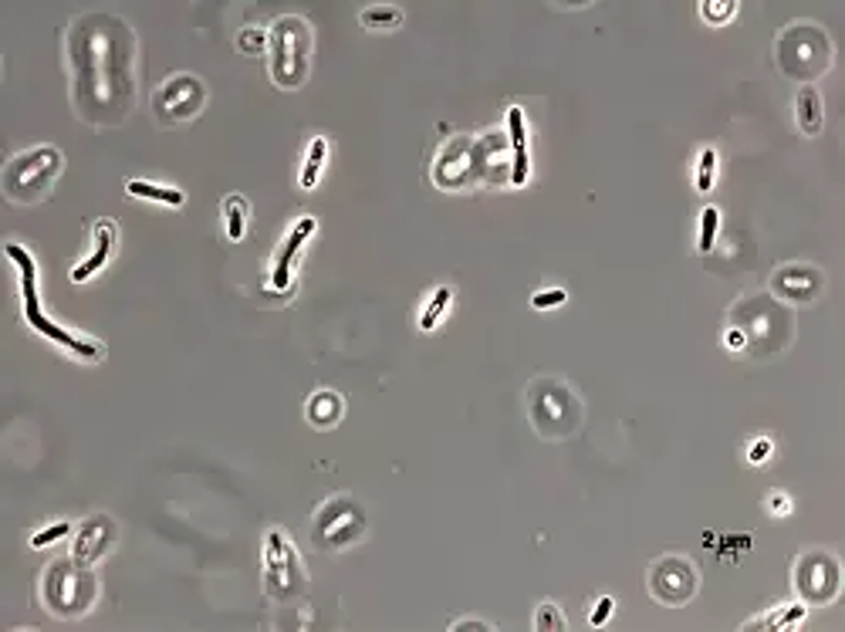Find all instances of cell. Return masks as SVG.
Instances as JSON below:
<instances>
[{"instance_id": "8992f818", "label": "cell", "mask_w": 845, "mask_h": 632, "mask_svg": "<svg viewBox=\"0 0 845 632\" xmlns=\"http://www.w3.org/2000/svg\"><path fill=\"white\" fill-rule=\"evenodd\" d=\"M95 595H99V578L92 575L88 565H78L75 558L55 562L48 572H44L41 599L51 612H58V616H65V619L85 616V612L95 605Z\"/></svg>"}, {"instance_id": "9a60e30c", "label": "cell", "mask_w": 845, "mask_h": 632, "mask_svg": "<svg viewBox=\"0 0 845 632\" xmlns=\"http://www.w3.org/2000/svg\"><path fill=\"white\" fill-rule=\"evenodd\" d=\"M115 534H119V528H115L112 518H105V514H92V518H88L82 528H78V534H75L71 558H75L78 565L92 568L95 562H99V558H105L112 551Z\"/></svg>"}, {"instance_id": "d6986e66", "label": "cell", "mask_w": 845, "mask_h": 632, "mask_svg": "<svg viewBox=\"0 0 845 632\" xmlns=\"http://www.w3.org/2000/svg\"><path fill=\"white\" fill-rule=\"evenodd\" d=\"M305 416L311 426H318V430H332V426H338V420L345 416L342 393H335V389H318V393L308 399Z\"/></svg>"}, {"instance_id": "44dd1931", "label": "cell", "mask_w": 845, "mask_h": 632, "mask_svg": "<svg viewBox=\"0 0 845 632\" xmlns=\"http://www.w3.org/2000/svg\"><path fill=\"white\" fill-rule=\"evenodd\" d=\"M126 193H129V197H139V200L166 203V207H183V203H186L183 190H176V186L146 183V180H129V183H126Z\"/></svg>"}, {"instance_id": "d4e9b609", "label": "cell", "mask_w": 845, "mask_h": 632, "mask_svg": "<svg viewBox=\"0 0 845 632\" xmlns=\"http://www.w3.org/2000/svg\"><path fill=\"white\" fill-rule=\"evenodd\" d=\"M359 24L369 31H396L399 24H403V14H399L396 7H366V11L359 14Z\"/></svg>"}, {"instance_id": "6da1fadb", "label": "cell", "mask_w": 845, "mask_h": 632, "mask_svg": "<svg viewBox=\"0 0 845 632\" xmlns=\"http://www.w3.org/2000/svg\"><path fill=\"white\" fill-rule=\"evenodd\" d=\"M71 99L92 126H119L136 102V34L109 14L78 17L68 28Z\"/></svg>"}, {"instance_id": "e0dca14e", "label": "cell", "mask_w": 845, "mask_h": 632, "mask_svg": "<svg viewBox=\"0 0 845 632\" xmlns=\"http://www.w3.org/2000/svg\"><path fill=\"white\" fill-rule=\"evenodd\" d=\"M507 136H511V183L524 186L531 176V153H528V122H524L521 105L507 109Z\"/></svg>"}, {"instance_id": "e575fe53", "label": "cell", "mask_w": 845, "mask_h": 632, "mask_svg": "<svg viewBox=\"0 0 845 632\" xmlns=\"http://www.w3.org/2000/svg\"><path fill=\"white\" fill-rule=\"evenodd\" d=\"M771 450H775V447H771V440H764V436H761V440H754L751 447H747V460H751V464H768Z\"/></svg>"}, {"instance_id": "9c48e42d", "label": "cell", "mask_w": 845, "mask_h": 632, "mask_svg": "<svg viewBox=\"0 0 845 632\" xmlns=\"http://www.w3.org/2000/svg\"><path fill=\"white\" fill-rule=\"evenodd\" d=\"M308 578L305 568H301V558L295 545L284 538L281 528H271L268 538H264V589H268L271 599L288 602L305 589Z\"/></svg>"}, {"instance_id": "1f68e13d", "label": "cell", "mask_w": 845, "mask_h": 632, "mask_svg": "<svg viewBox=\"0 0 845 632\" xmlns=\"http://www.w3.org/2000/svg\"><path fill=\"white\" fill-rule=\"evenodd\" d=\"M65 534H71V524L68 521H58V524H48L44 531H38L31 538V548H48V545H55V541H61Z\"/></svg>"}, {"instance_id": "ac0fdd59", "label": "cell", "mask_w": 845, "mask_h": 632, "mask_svg": "<svg viewBox=\"0 0 845 632\" xmlns=\"http://www.w3.org/2000/svg\"><path fill=\"white\" fill-rule=\"evenodd\" d=\"M115 237H119V227H115V220H95V247H92V254H88L82 264L71 267V281L82 284L88 278H95V274H99L102 267L109 264V257L115 251Z\"/></svg>"}, {"instance_id": "ffe728a7", "label": "cell", "mask_w": 845, "mask_h": 632, "mask_svg": "<svg viewBox=\"0 0 845 632\" xmlns=\"http://www.w3.org/2000/svg\"><path fill=\"white\" fill-rule=\"evenodd\" d=\"M795 119H798V129H802L808 139H815L818 132H822L825 105H822V95H818L815 85H802V92H798V99H795Z\"/></svg>"}, {"instance_id": "52a82bcc", "label": "cell", "mask_w": 845, "mask_h": 632, "mask_svg": "<svg viewBox=\"0 0 845 632\" xmlns=\"http://www.w3.org/2000/svg\"><path fill=\"white\" fill-rule=\"evenodd\" d=\"M65 156L55 146H38L31 153L14 156L4 166V193L11 203H38L51 193Z\"/></svg>"}, {"instance_id": "4dcf8cb0", "label": "cell", "mask_w": 845, "mask_h": 632, "mask_svg": "<svg viewBox=\"0 0 845 632\" xmlns=\"http://www.w3.org/2000/svg\"><path fill=\"white\" fill-rule=\"evenodd\" d=\"M268 38L271 34L261 28H244L237 34V48L244 51V55H261V51L268 48Z\"/></svg>"}, {"instance_id": "8d00e7d4", "label": "cell", "mask_w": 845, "mask_h": 632, "mask_svg": "<svg viewBox=\"0 0 845 632\" xmlns=\"http://www.w3.org/2000/svg\"><path fill=\"white\" fill-rule=\"evenodd\" d=\"M450 629H453V632H464V629H480V632H491L494 626H491V622H477V619H460V622H453Z\"/></svg>"}, {"instance_id": "cb8c5ba5", "label": "cell", "mask_w": 845, "mask_h": 632, "mask_svg": "<svg viewBox=\"0 0 845 632\" xmlns=\"http://www.w3.org/2000/svg\"><path fill=\"white\" fill-rule=\"evenodd\" d=\"M247 200L244 197H237V193H230V197L224 200V224H227V237L234 240V244H240L244 240V230H247Z\"/></svg>"}, {"instance_id": "4fadbf2b", "label": "cell", "mask_w": 845, "mask_h": 632, "mask_svg": "<svg viewBox=\"0 0 845 632\" xmlns=\"http://www.w3.org/2000/svg\"><path fill=\"white\" fill-rule=\"evenodd\" d=\"M697 568L690 565V558L680 555H666L660 562H653L649 568V592L656 602L663 605H687L697 595Z\"/></svg>"}, {"instance_id": "5bb4252c", "label": "cell", "mask_w": 845, "mask_h": 632, "mask_svg": "<svg viewBox=\"0 0 845 632\" xmlns=\"http://www.w3.org/2000/svg\"><path fill=\"white\" fill-rule=\"evenodd\" d=\"M825 288V274L812 264H785L771 274V295L788 305H812Z\"/></svg>"}, {"instance_id": "30bf717a", "label": "cell", "mask_w": 845, "mask_h": 632, "mask_svg": "<svg viewBox=\"0 0 845 632\" xmlns=\"http://www.w3.org/2000/svg\"><path fill=\"white\" fill-rule=\"evenodd\" d=\"M761 308H764V298H744L741 305H734V328L744 335L747 345H754V355H758V345H771V352L785 349V342L795 332V325H791L788 311L785 308H771L768 311V322H761Z\"/></svg>"}, {"instance_id": "603a6c76", "label": "cell", "mask_w": 845, "mask_h": 632, "mask_svg": "<svg viewBox=\"0 0 845 632\" xmlns=\"http://www.w3.org/2000/svg\"><path fill=\"white\" fill-rule=\"evenodd\" d=\"M325 156H328V139L315 136L308 146L305 169H301V190H315L318 186V173H322V166H325Z\"/></svg>"}, {"instance_id": "d6a6232c", "label": "cell", "mask_w": 845, "mask_h": 632, "mask_svg": "<svg viewBox=\"0 0 845 632\" xmlns=\"http://www.w3.org/2000/svg\"><path fill=\"white\" fill-rule=\"evenodd\" d=\"M565 301H568V291H562V288H548V291H538V295L531 298V305H535L538 311H545V308L565 305Z\"/></svg>"}, {"instance_id": "5b68a950", "label": "cell", "mask_w": 845, "mask_h": 632, "mask_svg": "<svg viewBox=\"0 0 845 632\" xmlns=\"http://www.w3.org/2000/svg\"><path fill=\"white\" fill-rule=\"evenodd\" d=\"M271 78L281 88H301L311 68V24L305 17H281L271 28Z\"/></svg>"}, {"instance_id": "d590c367", "label": "cell", "mask_w": 845, "mask_h": 632, "mask_svg": "<svg viewBox=\"0 0 845 632\" xmlns=\"http://www.w3.org/2000/svg\"><path fill=\"white\" fill-rule=\"evenodd\" d=\"M724 345H727L731 352H747V342H744V335L737 332V328H731V332L724 335Z\"/></svg>"}, {"instance_id": "83f0119b", "label": "cell", "mask_w": 845, "mask_h": 632, "mask_svg": "<svg viewBox=\"0 0 845 632\" xmlns=\"http://www.w3.org/2000/svg\"><path fill=\"white\" fill-rule=\"evenodd\" d=\"M714 180H717V149L707 146L704 153H700V163H697V176H693V186H697L700 193H710V190H714Z\"/></svg>"}, {"instance_id": "3957f363", "label": "cell", "mask_w": 845, "mask_h": 632, "mask_svg": "<svg viewBox=\"0 0 845 632\" xmlns=\"http://www.w3.org/2000/svg\"><path fill=\"white\" fill-rule=\"evenodd\" d=\"M775 55L788 78L812 82V78H822L832 65V38L812 21H795L778 34Z\"/></svg>"}, {"instance_id": "7a4b0ae2", "label": "cell", "mask_w": 845, "mask_h": 632, "mask_svg": "<svg viewBox=\"0 0 845 632\" xmlns=\"http://www.w3.org/2000/svg\"><path fill=\"white\" fill-rule=\"evenodd\" d=\"M528 413L538 436L545 440H565L582 426V399L572 386L555 376H538L528 386Z\"/></svg>"}, {"instance_id": "484cf974", "label": "cell", "mask_w": 845, "mask_h": 632, "mask_svg": "<svg viewBox=\"0 0 845 632\" xmlns=\"http://www.w3.org/2000/svg\"><path fill=\"white\" fill-rule=\"evenodd\" d=\"M450 301H453V288H447V284L433 291V298L426 301V308H423V315H420V328H423V332H433V328H437L440 318L447 315Z\"/></svg>"}, {"instance_id": "ba28073f", "label": "cell", "mask_w": 845, "mask_h": 632, "mask_svg": "<svg viewBox=\"0 0 845 632\" xmlns=\"http://www.w3.org/2000/svg\"><path fill=\"white\" fill-rule=\"evenodd\" d=\"M362 534H366V511L345 494L328 497L311 518V541L318 551H342L362 541Z\"/></svg>"}, {"instance_id": "8fae6325", "label": "cell", "mask_w": 845, "mask_h": 632, "mask_svg": "<svg viewBox=\"0 0 845 632\" xmlns=\"http://www.w3.org/2000/svg\"><path fill=\"white\" fill-rule=\"evenodd\" d=\"M207 105V88L197 75H176L156 88L153 112L163 126H186L203 112Z\"/></svg>"}, {"instance_id": "277c9868", "label": "cell", "mask_w": 845, "mask_h": 632, "mask_svg": "<svg viewBox=\"0 0 845 632\" xmlns=\"http://www.w3.org/2000/svg\"><path fill=\"white\" fill-rule=\"evenodd\" d=\"M7 257L17 264V271H21V298H24V318H28V325L34 328L38 335L51 338V342L65 345L68 352H75L78 359H102V345L92 342V338H78L71 335L68 328H61L55 322H48L41 311V301H38V264H34V257L24 251L21 244H7Z\"/></svg>"}, {"instance_id": "4316f807", "label": "cell", "mask_w": 845, "mask_h": 632, "mask_svg": "<svg viewBox=\"0 0 845 632\" xmlns=\"http://www.w3.org/2000/svg\"><path fill=\"white\" fill-rule=\"evenodd\" d=\"M717 230H720V210L717 207H704V213H700V240H697V251L700 254L714 251Z\"/></svg>"}, {"instance_id": "74e56055", "label": "cell", "mask_w": 845, "mask_h": 632, "mask_svg": "<svg viewBox=\"0 0 845 632\" xmlns=\"http://www.w3.org/2000/svg\"><path fill=\"white\" fill-rule=\"evenodd\" d=\"M768 504H771V514H778V518H781V514H788V511H791V501H788L785 494H771V497H768Z\"/></svg>"}, {"instance_id": "836d02e7", "label": "cell", "mask_w": 845, "mask_h": 632, "mask_svg": "<svg viewBox=\"0 0 845 632\" xmlns=\"http://www.w3.org/2000/svg\"><path fill=\"white\" fill-rule=\"evenodd\" d=\"M612 609H616V599H612V595H602V599L592 605L589 622H592V626H606L609 616H612Z\"/></svg>"}, {"instance_id": "7402d4cb", "label": "cell", "mask_w": 845, "mask_h": 632, "mask_svg": "<svg viewBox=\"0 0 845 632\" xmlns=\"http://www.w3.org/2000/svg\"><path fill=\"white\" fill-rule=\"evenodd\" d=\"M802 619H805V605L791 602V605H778V609L768 612L764 619L744 622V629H795Z\"/></svg>"}, {"instance_id": "2e32d148", "label": "cell", "mask_w": 845, "mask_h": 632, "mask_svg": "<svg viewBox=\"0 0 845 632\" xmlns=\"http://www.w3.org/2000/svg\"><path fill=\"white\" fill-rule=\"evenodd\" d=\"M315 217H301L295 227H291V234L284 237V244L278 247V257H274V274H271V284L278 291H288L291 288V264H295V257L301 251V244L315 234Z\"/></svg>"}, {"instance_id": "f1b7e54d", "label": "cell", "mask_w": 845, "mask_h": 632, "mask_svg": "<svg viewBox=\"0 0 845 632\" xmlns=\"http://www.w3.org/2000/svg\"><path fill=\"white\" fill-rule=\"evenodd\" d=\"M568 626L565 616H562V609H558L555 602H541L538 605V612H535V629L538 632H562Z\"/></svg>"}, {"instance_id": "7c38bea8", "label": "cell", "mask_w": 845, "mask_h": 632, "mask_svg": "<svg viewBox=\"0 0 845 632\" xmlns=\"http://www.w3.org/2000/svg\"><path fill=\"white\" fill-rule=\"evenodd\" d=\"M842 585V568L829 551H805L795 565V589L805 602L812 605H829L839 595Z\"/></svg>"}, {"instance_id": "f546056e", "label": "cell", "mask_w": 845, "mask_h": 632, "mask_svg": "<svg viewBox=\"0 0 845 632\" xmlns=\"http://www.w3.org/2000/svg\"><path fill=\"white\" fill-rule=\"evenodd\" d=\"M700 14H704L707 24H727L737 14V4L734 0H704V4H700Z\"/></svg>"}]
</instances>
